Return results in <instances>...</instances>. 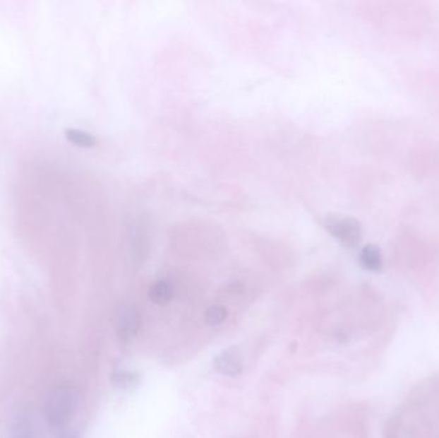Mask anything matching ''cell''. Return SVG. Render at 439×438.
<instances>
[{
    "label": "cell",
    "mask_w": 439,
    "mask_h": 438,
    "mask_svg": "<svg viewBox=\"0 0 439 438\" xmlns=\"http://www.w3.org/2000/svg\"><path fill=\"white\" fill-rule=\"evenodd\" d=\"M140 328L139 312L133 306H122L114 315V329L122 343H130Z\"/></svg>",
    "instance_id": "obj_3"
},
{
    "label": "cell",
    "mask_w": 439,
    "mask_h": 438,
    "mask_svg": "<svg viewBox=\"0 0 439 438\" xmlns=\"http://www.w3.org/2000/svg\"><path fill=\"white\" fill-rule=\"evenodd\" d=\"M227 318V311L222 306H211L208 310L205 311V323L211 326H217L222 324Z\"/></svg>",
    "instance_id": "obj_8"
},
{
    "label": "cell",
    "mask_w": 439,
    "mask_h": 438,
    "mask_svg": "<svg viewBox=\"0 0 439 438\" xmlns=\"http://www.w3.org/2000/svg\"><path fill=\"white\" fill-rule=\"evenodd\" d=\"M67 141H71L72 144L83 147V148H92L97 144V139L92 134L86 133L84 130L78 129H67L64 131Z\"/></svg>",
    "instance_id": "obj_7"
},
{
    "label": "cell",
    "mask_w": 439,
    "mask_h": 438,
    "mask_svg": "<svg viewBox=\"0 0 439 438\" xmlns=\"http://www.w3.org/2000/svg\"><path fill=\"white\" fill-rule=\"evenodd\" d=\"M114 381L120 387H128L135 384L136 375L130 372H117L114 374Z\"/></svg>",
    "instance_id": "obj_9"
},
{
    "label": "cell",
    "mask_w": 439,
    "mask_h": 438,
    "mask_svg": "<svg viewBox=\"0 0 439 438\" xmlns=\"http://www.w3.org/2000/svg\"><path fill=\"white\" fill-rule=\"evenodd\" d=\"M70 438H71V437H70Z\"/></svg>",
    "instance_id": "obj_11"
},
{
    "label": "cell",
    "mask_w": 439,
    "mask_h": 438,
    "mask_svg": "<svg viewBox=\"0 0 439 438\" xmlns=\"http://www.w3.org/2000/svg\"><path fill=\"white\" fill-rule=\"evenodd\" d=\"M13 438H32L29 434H20V436H15Z\"/></svg>",
    "instance_id": "obj_10"
},
{
    "label": "cell",
    "mask_w": 439,
    "mask_h": 438,
    "mask_svg": "<svg viewBox=\"0 0 439 438\" xmlns=\"http://www.w3.org/2000/svg\"><path fill=\"white\" fill-rule=\"evenodd\" d=\"M215 367L222 374L229 377H236L243 370L241 355L236 347H230L225 351L220 353L215 359Z\"/></svg>",
    "instance_id": "obj_4"
},
{
    "label": "cell",
    "mask_w": 439,
    "mask_h": 438,
    "mask_svg": "<svg viewBox=\"0 0 439 438\" xmlns=\"http://www.w3.org/2000/svg\"><path fill=\"white\" fill-rule=\"evenodd\" d=\"M148 295L153 304L163 306V304H169L172 300L174 288H172L170 283L166 282V280H158V282L152 284V287L149 288Z\"/></svg>",
    "instance_id": "obj_5"
},
{
    "label": "cell",
    "mask_w": 439,
    "mask_h": 438,
    "mask_svg": "<svg viewBox=\"0 0 439 438\" xmlns=\"http://www.w3.org/2000/svg\"><path fill=\"white\" fill-rule=\"evenodd\" d=\"M361 265L370 271H380L383 266L382 254L375 246H368L363 248L360 254Z\"/></svg>",
    "instance_id": "obj_6"
},
{
    "label": "cell",
    "mask_w": 439,
    "mask_h": 438,
    "mask_svg": "<svg viewBox=\"0 0 439 438\" xmlns=\"http://www.w3.org/2000/svg\"><path fill=\"white\" fill-rule=\"evenodd\" d=\"M78 391L72 387H58L50 392L45 403V418L56 428L70 423L78 410Z\"/></svg>",
    "instance_id": "obj_1"
},
{
    "label": "cell",
    "mask_w": 439,
    "mask_h": 438,
    "mask_svg": "<svg viewBox=\"0 0 439 438\" xmlns=\"http://www.w3.org/2000/svg\"><path fill=\"white\" fill-rule=\"evenodd\" d=\"M324 226L334 238L348 247H354L361 239V226L354 219L327 216L324 220Z\"/></svg>",
    "instance_id": "obj_2"
}]
</instances>
